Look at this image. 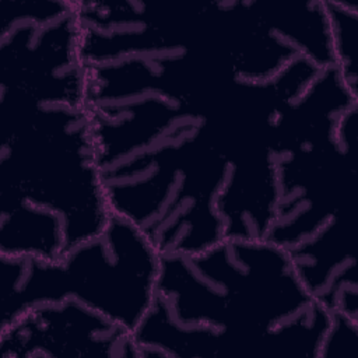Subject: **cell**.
Listing matches in <instances>:
<instances>
[{"instance_id":"cell-5","label":"cell","mask_w":358,"mask_h":358,"mask_svg":"<svg viewBox=\"0 0 358 358\" xmlns=\"http://www.w3.org/2000/svg\"><path fill=\"white\" fill-rule=\"evenodd\" d=\"M1 357L140 358L133 333L77 299L35 306L0 330Z\"/></svg>"},{"instance_id":"cell-3","label":"cell","mask_w":358,"mask_h":358,"mask_svg":"<svg viewBox=\"0 0 358 358\" xmlns=\"http://www.w3.org/2000/svg\"><path fill=\"white\" fill-rule=\"evenodd\" d=\"M159 270L161 255L147 236L112 213L99 235L60 260L0 255L1 324L71 298L133 333L157 298Z\"/></svg>"},{"instance_id":"cell-4","label":"cell","mask_w":358,"mask_h":358,"mask_svg":"<svg viewBox=\"0 0 358 358\" xmlns=\"http://www.w3.org/2000/svg\"><path fill=\"white\" fill-rule=\"evenodd\" d=\"M0 90L85 105L76 1H0Z\"/></svg>"},{"instance_id":"cell-6","label":"cell","mask_w":358,"mask_h":358,"mask_svg":"<svg viewBox=\"0 0 358 358\" xmlns=\"http://www.w3.org/2000/svg\"><path fill=\"white\" fill-rule=\"evenodd\" d=\"M324 8L330 27L334 66L340 71L345 84L357 91V3L324 1Z\"/></svg>"},{"instance_id":"cell-2","label":"cell","mask_w":358,"mask_h":358,"mask_svg":"<svg viewBox=\"0 0 358 358\" xmlns=\"http://www.w3.org/2000/svg\"><path fill=\"white\" fill-rule=\"evenodd\" d=\"M0 203L55 214L66 252L95 238L112 211L85 105L0 95Z\"/></svg>"},{"instance_id":"cell-1","label":"cell","mask_w":358,"mask_h":358,"mask_svg":"<svg viewBox=\"0 0 358 358\" xmlns=\"http://www.w3.org/2000/svg\"><path fill=\"white\" fill-rule=\"evenodd\" d=\"M152 308L180 327L190 358H319L333 320L266 239L161 256Z\"/></svg>"}]
</instances>
